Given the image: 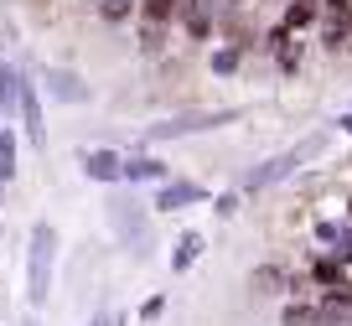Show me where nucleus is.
Here are the masks:
<instances>
[{
	"label": "nucleus",
	"instance_id": "1",
	"mask_svg": "<svg viewBox=\"0 0 352 326\" xmlns=\"http://www.w3.org/2000/svg\"><path fill=\"white\" fill-rule=\"evenodd\" d=\"M52 270H57V228L42 217L26 239V305L32 311H42L52 295Z\"/></svg>",
	"mask_w": 352,
	"mask_h": 326
},
{
	"label": "nucleus",
	"instance_id": "2",
	"mask_svg": "<svg viewBox=\"0 0 352 326\" xmlns=\"http://www.w3.org/2000/svg\"><path fill=\"white\" fill-rule=\"evenodd\" d=\"M321 151H327V135H306V140H300V145H290V151L270 155V161H264L259 171H249V182H243V192H264V186L285 182V176L296 171L300 161H311V155H321Z\"/></svg>",
	"mask_w": 352,
	"mask_h": 326
},
{
	"label": "nucleus",
	"instance_id": "3",
	"mask_svg": "<svg viewBox=\"0 0 352 326\" xmlns=\"http://www.w3.org/2000/svg\"><path fill=\"white\" fill-rule=\"evenodd\" d=\"M239 109H192V114H176V120H161L145 130V145H161V140H182V135H197V130H218V124H233Z\"/></svg>",
	"mask_w": 352,
	"mask_h": 326
},
{
	"label": "nucleus",
	"instance_id": "4",
	"mask_svg": "<svg viewBox=\"0 0 352 326\" xmlns=\"http://www.w3.org/2000/svg\"><path fill=\"white\" fill-rule=\"evenodd\" d=\"M16 114H21L26 145L42 151V145H47V120H42V83H36V73H21V88H16Z\"/></svg>",
	"mask_w": 352,
	"mask_h": 326
},
{
	"label": "nucleus",
	"instance_id": "5",
	"mask_svg": "<svg viewBox=\"0 0 352 326\" xmlns=\"http://www.w3.org/2000/svg\"><path fill=\"white\" fill-rule=\"evenodd\" d=\"M36 78H42V88L57 104H88V98H94V88H88L73 67H36Z\"/></svg>",
	"mask_w": 352,
	"mask_h": 326
},
{
	"label": "nucleus",
	"instance_id": "6",
	"mask_svg": "<svg viewBox=\"0 0 352 326\" xmlns=\"http://www.w3.org/2000/svg\"><path fill=\"white\" fill-rule=\"evenodd\" d=\"M83 176H88V182H104V186L124 182V155H120V151H104V145H94V151H83Z\"/></svg>",
	"mask_w": 352,
	"mask_h": 326
},
{
	"label": "nucleus",
	"instance_id": "7",
	"mask_svg": "<svg viewBox=\"0 0 352 326\" xmlns=\"http://www.w3.org/2000/svg\"><path fill=\"white\" fill-rule=\"evenodd\" d=\"M192 202H208L202 182H161V192H155V213H182Z\"/></svg>",
	"mask_w": 352,
	"mask_h": 326
},
{
	"label": "nucleus",
	"instance_id": "8",
	"mask_svg": "<svg viewBox=\"0 0 352 326\" xmlns=\"http://www.w3.org/2000/svg\"><path fill=\"white\" fill-rule=\"evenodd\" d=\"M316 21H321V0H290L285 16H280V26H285V32H311Z\"/></svg>",
	"mask_w": 352,
	"mask_h": 326
},
{
	"label": "nucleus",
	"instance_id": "9",
	"mask_svg": "<svg viewBox=\"0 0 352 326\" xmlns=\"http://www.w3.org/2000/svg\"><path fill=\"white\" fill-rule=\"evenodd\" d=\"M124 182H171V171H166V161H155V155H130L124 161Z\"/></svg>",
	"mask_w": 352,
	"mask_h": 326
},
{
	"label": "nucleus",
	"instance_id": "10",
	"mask_svg": "<svg viewBox=\"0 0 352 326\" xmlns=\"http://www.w3.org/2000/svg\"><path fill=\"white\" fill-rule=\"evenodd\" d=\"M202 249H208V243H202V233H182V239H176V254H171V270H176V274L192 270V264L202 259Z\"/></svg>",
	"mask_w": 352,
	"mask_h": 326
},
{
	"label": "nucleus",
	"instance_id": "11",
	"mask_svg": "<svg viewBox=\"0 0 352 326\" xmlns=\"http://www.w3.org/2000/svg\"><path fill=\"white\" fill-rule=\"evenodd\" d=\"M311 280H316V285H327V290H337V285L347 280V264H342L337 254H321V259L311 264Z\"/></svg>",
	"mask_w": 352,
	"mask_h": 326
},
{
	"label": "nucleus",
	"instance_id": "12",
	"mask_svg": "<svg viewBox=\"0 0 352 326\" xmlns=\"http://www.w3.org/2000/svg\"><path fill=\"white\" fill-rule=\"evenodd\" d=\"M208 67L218 78H233L243 67V47H233V42H223V47H212V57H208Z\"/></svg>",
	"mask_w": 352,
	"mask_h": 326
},
{
	"label": "nucleus",
	"instance_id": "13",
	"mask_svg": "<svg viewBox=\"0 0 352 326\" xmlns=\"http://www.w3.org/2000/svg\"><path fill=\"white\" fill-rule=\"evenodd\" d=\"M16 88H21V67H11L6 57H0V109L16 104Z\"/></svg>",
	"mask_w": 352,
	"mask_h": 326
},
{
	"label": "nucleus",
	"instance_id": "14",
	"mask_svg": "<svg viewBox=\"0 0 352 326\" xmlns=\"http://www.w3.org/2000/svg\"><path fill=\"white\" fill-rule=\"evenodd\" d=\"M0 182L6 186L16 182V135L11 130H0Z\"/></svg>",
	"mask_w": 352,
	"mask_h": 326
},
{
	"label": "nucleus",
	"instance_id": "15",
	"mask_svg": "<svg viewBox=\"0 0 352 326\" xmlns=\"http://www.w3.org/2000/svg\"><path fill=\"white\" fill-rule=\"evenodd\" d=\"M114 223H120L124 239H135V233H140V213H135V202H114Z\"/></svg>",
	"mask_w": 352,
	"mask_h": 326
},
{
	"label": "nucleus",
	"instance_id": "16",
	"mask_svg": "<svg viewBox=\"0 0 352 326\" xmlns=\"http://www.w3.org/2000/svg\"><path fill=\"white\" fill-rule=\"evenodd\" d=\"M280 285H285V270H280V264H259V270H254V290H280Z\"/></svg>",
	"mask_w": 352,
	"mask_h": 326
},
{
	"label": "nucleus",
	"instance_id": "17",
	"mask_svg": "<svg viewBox=\"0 0 352 326\" xmlns=\"http://www.w3.org/2000/svg\"><path fill=\"white\" fill-rule=\"evenodd\" d=\"M161 47H166V26L140 21V52H161Z\"/></svg>",
	"mask_w": 352,
	"mask_h": 326
},
{
	"label": "nucleus",
	"instance_id": "18",
	"mask_svg": "<svg viewBox=\"0 0 352 326\" xmlns=\"http://www.w3.org/2000/svg\"><path fill=\"white\" fill-rule=\"evenodd\" d=\"M285 326H321L316 305H285Z\"/></svg>",
	"mask_w": 352,
	"mask_h": 326
},
{
	"label": "nucleus",
	"instance_id": "19",
	"mask_svg": "<svg viewBox=\"0 0 352 326\" xmlns=\"http://www.w3.org/2000/svg\"><path fill=\"white\" fill-rule=\"evenodd\" d=\"M161 311H166V295H151V301L140 305V321H155V316H161Z\"/></svg>",
	"mask_w": 352,
	"mask_h": 326
},
{
	"label": "nucleus",
	"instance_id": "20",
	"mask_svg": "<svg viewBox=\"0 0 352 326\" xmlns=\"http://www.w3.org/2000/svg\"><path fill=\"white\" fill-rule=\"evenodd\" d=\"M212 213H218V217H233V213H239V192H228V197H218V207H212Z\"/></svg>",
	"mask_w": 352,
	"mask_h": 326
},
{
	"label": "nucleus",
	"instance_id": "21",
	"mask_svg": "<svg viewBox=\"0 0 352 326\" xmlns=\"http://www.w3.org/2000/svg\"><path fill=\"white\" fill-rule=\"evenodd\" d=\"M197 6H202V0H171V16H176V21H187Z\"/></svg>",
	"mask_w": 352,
	"mask_h": 326
},
{
	"label": "nucleus",
	"instance_id": "22",
	"mask_svg": "<svg viewBox=\"0 0 352 326\" xmlns=\"http://www.w3.org/2000/svg\"><path fill=\"white\" fill-rule=\"evenodd\" d=\"M88 326H124V316H114V311H104V316H94Z\"/></svg>",
	"mask_w": 352,
	"mask_h": 326
},
{
	"label": "nucleus",
	"instance_id": "23",
	"mask_svg": "<svg viewBox=\"0 0 352 326\" xmlns=\"http://www.w3.org/2000/svg\"><path fill=\"white\" fill-rule=\"evenodd\" d=\"M337 130H342V135H352V109H347V114L337 120Z\"/></svg>",
	"mask_w": 352,
	"mask_h": 326
},
{
	"label": "nucleus",
	"instance_id": "24",
	"mask_svg": "<svg viewBox=\"0 0 352 326\" xmlns=\"http://www.w3.org/2000/svg\"><path fill=\"white\" fill-rule=\"evenodd\" d=\"M347 42H352V21H347Z\"/></svg>",
	"mask_w": 352,
	"mask_h": 326
},
{
	"label": "nucleus",
	"instance_id": "25",
	"mask_svg": "<svg viewBox=\"0 0 352 326\" xmlns=\"http://www.w3.org/2000/svg\"><path fill=\"white\" fill-rule=\"evenodd\" d=\"M347 223H352V202H347Z\"/></svg>",
	"mask_w": 352,
	"mask_h": 326
}]
</instances>
